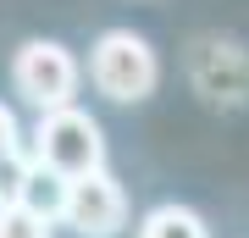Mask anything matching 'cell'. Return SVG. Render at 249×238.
Returning <instances> with one entry per match:
<instances>
[{
  "label": "cell",
  "instance_id": "1",
  "mask_svg": "<svg viewBox=\"0 0 249 238\" xmlns=\"http://www.w3.org/2000/svg\"><path fill=\"white\" fill-rule=\"evenodd\" d=\"M89 78L106 100L116 106H133V100H150L160 83V55L155 44L133 34V28H106L89 50Z\"/></svg>",
  "mask_w": 249,
  "mask_h": 238
},
{
  "label": "cell",
  "instance_id": "2",
  "mask_svg": "<svg viewBox=\"0 0 249 238\" xmlns=\"http://www.w3.org/2000/svg\"><path fill=\"white\" fill-rule=\"evenodd\" d=\"M28 155H34L39 166H50L55 177L78 183V177L106 172V133H100V122H94L83 106H67V111L39 116L34 150H28Z\"/></svg>",
  "mask_w": 249,
  "mask_h": 238
},
{
  "label": "cell",
  "instance_id": "3",
  "mask_svg": "<svg viewBox=\"0 0 249 238\" xmlns=\"http://www.w3.org/2000/svg\"><path fill=\"white\" fill-rule=\"evenodd\" d=\"M78 83H83L78 55H72L67 44H55V39H28L22 50L11 55V89H17L39 116L78 106Z\"/></svg>",
  "mask_w": 249,
  "mask_h": 238
},
{
  "label": "cell",
  "instance_id": "4",
  "mask_svg": "<svg viewBox=\"0 0 249 238\" xmlns=\"http://www.w3.org/2000/svg\"><path fill=\"white\" fill-rule=\"evenodd\" d=\"M188 83L211 106H244L249 100V50L238 39H222V34L194 39V50H188Z\"/></svg>",
  "mask_w": 249,
  "mask_h": 238
},
{
  "label": "cell",
  "instance_id": "5",
  "mask_svg": "<svg viewBox=\"0 0 249 238\" xmlns=\"http://www.w3.org/2000/svg\"><path fill=\"white\" fill-rule=\"evenodd\" d=\"M61 221L83 238H116L127 227V194L111 172H94V177H78L67 183V211Z\"/></svg>",
  "mask_w": 249,
  "mask_h": 238
},
{
  "label": "cell",
  "instance_id": "6",
  "mask_svg": "<svg viewBox=\"0 0 249 238\" xmlns=\"http://www.w3.org/2000/svg\"><path fill=\"white\" fill-rule=\"evenodd\" d=\"M11 205H22V211H34V216H45V221H61V211H67V177H55L50 166H39V161L28 155L22 188H17Z\"/></svg>",
  "mask_w": 249,
  "mask_h": 238
},
{
  "label": "cell",
  "instance_id": "7",
  "mask_svg": "<svg viewBox=\"0 0 249 238\" xmlns=\"http://www.w3.org/2000/svg\"><path fill=\"white\" fill-rule=\"evenodd\" d=\"M139 238H211V227H205L199 211H188V205L166 200V205H155V211H144Z\"/></svg>",
  "mask_w": 249,
  "mask_h": 238
},
{
  "label": "cell",
  "instance_id": "8",
  "mask_svg": "<svg viewBox=\"0 0 249 238\" xmlns=\"http://www.w3.org/2000/svg\"><path fill=\"white\" fill-rule=\"evenodd\" d=\"M50 233H55V221L22 211V205H6V216H0V238H50Z\"/></svg>",
  "mask_w": 249,
  "mask_h": 238
},
{
  "label": "cell",
  "instance_id": "9",
  "mask_svg": "<svg viewBox=\"0 0 249 238\" xmlns=\"http://www.w3.org/2000/svg\"><path fill=\"white\" fill-rule=\"evenodd\" d=\"M17 150V116H11V106H0V155Z\"/></svg>",
  "mask_w": 249,
  "mask_h": 238
},
{
  "label": "cell",
  "instance_id": "10",
  "mask_svg": "<svg viewBox=\"0 0 249 238\" xmlns=\"http://www.w3.org/2000/svg\"><path fill=\"white\" fill-rule=\"evenodd\" d=\"M0 216H6V205H0Z\"/></svg>",
  "mask_w": 249,
  "mask_h": 238
}]
</instances>
